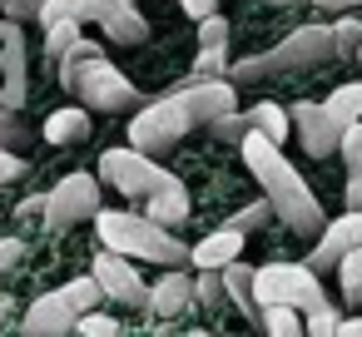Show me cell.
I'll use <instances>...</instances> for the list:
<instances>
[{"instance_id":"9a60e30c","label":"cell","mask_w":362,"mask_h":337,"mask_svg":"<svg viewBox=\"0 0 362 337\" xmlns=\"http://www.w3.org/2000/svg\"><path fill=\"white\" fill-rule=\"evenodd\" d=\"M70 327H75V307H70L60 292L35 297V302L25 307V317H21V337H65Z\"/></svg>"},{"instance_id":"4316f807","label":"cell","mask_w":362,"mask_h":337,"mask_svg":"<svg viewBox=\"0 0 362 337\" xmlns=\"http://www.w3.org/2000/svg\"><path fill=\"white\" fill-rule=\"evenodd\" d=\"M60 297H65V302L75 307V317H80V312H95V302H100L105 292H100V283H95V278H75V283H65V288H60Z\"/></svg>"},{"instance_id":"8992f818","label":"cell","mask_w":362,"mask_h":337,"mask_svg":"<svg viewBox=\"0 0 362 337\" xmlns=\"http://www.w3.org/2000/svg\"><path fill=\"white\" fill-rule=\"evenodd\" d=\"M189 129H194V124H189L184 105H179L174 95H164V100L144 105V110L129 119V149H139V154H149V159H164Z\"/></svg>"},{"instance_id":"30bf717a","label":"cell","mask_w":362,"mask_h":337,"mask_svg":"<svg viewBox=\"0 0 362 337\" xmlns=\"http://www.w3.org/2000/svg\"><path fill=\"white\" fill-rule=\"evenodd\" d=\"M95 283H100V292L105 297H115V302H129V307H149V288L139 283V273H134V258H124V253H100L95 258V273H90Z\"/></svg>"},{"instance_id":"ffe728a7","label":"cell","mask_w":362,"mask_h":337,"mask_svg":"<svg viewBox=\"0 0 362 337\" xmlns=\"http://www.w3.org/2000/svg\"><path fill=\"white\" fill-rule=\"evenodd\" d=\"M45 139H50V144H85V139H90V110H85V105L55 110V114L45 119Z\"/></svg>"},{"instance_id":"e0dca14e","label":"cell","mask_w":362,"mask_h":337,"mask_svg":"<svg viewBox=\"0 0 362 337\" xmlns=\"http://www.w3.org/2000/svg\"><path fill=\"white\" fill-rule=\"evenodd\" d=\"M144 218H154L159 228H179L189 218V189L169 174L154 194H144Z\"/></svg>"},{"instance_id":"f35d334b","label":"cell","mask_w":362,"mask_h":337,"mask_svg":"<svg viewBox=\"0 0 362 337\" xmlns=\"http://www.w3.org/2000/svg\"><path fill=\"white\" fill-rule=\"evenodd\" d=\"M317 11H332V16H342V11H362V0H313Z\"/></svg>"},{"instance_id":"44dd1931","label":"cell","mask_w":362,"mask_h":337,"mask_svg":"<svg viewBox=\"0 0 362 337\" xmlns=\"http://www.w3.org/2000/svg\"><path fill=\"white\" fill-rule=\"evenodd\" d=\"M218 278H223V297H228L243 317H253V312H258V302H253V268L233 258L228 268H218Z\"/></svg>"},{"instance_id":"2e32d148","label":"cell","mask_w":362,"mask_h":337,"mask_svg":"<svg viewBox=\"0 0 362 337\" xmlns=\"http://www.w3.org/2000/svg\"><path fill=\"white\" fill-rule=\"evenodd\" d=\"M228 70V20L214 11L199 20V55H194V75H223Z\"/></svg>"},{"instance_id":"ab89813d","label":"cell","mask_w":362,"mask_h":337,"mask_svg":"<svg viewBox=\"0 0 362 337\" xmlns=\"http://www.w3.org/2000/svg\"><path fill=\"white\" fill-rule=\"evenodd\" d=\"M347 208H362V169L347 174Z\"/></svg>"},{"instance_id":"ba28073f","label":"cell","mask_w":362,"mask_h":337,"mask_svg":"<svg viewBox=\"0 0 362 337\" xmlns=\"http://www.w3.org/2000/svg\"><path fill=\"white\" fill-rule=\"evenodd\" d=\"M45 228H75V223H85V218H95L100 213V184H95V174H70V179H60L50 194H45Z\"/></svg>"},{"instance_id":"7c38bea8","label":"cell","mask_w":362,"mask_h":337,"mask_svg":"<svg viewBox=\"0 0 362 337\" xmlns=\"http://www.w3.org/2000/svg\"><path fill=\"white\" fill-rule=\"evenodd\" d=\"M288 124H298V144L313 154V159H327V154H337V139H342V124L317 105V100H298L293 105V114H288Z\"/></svg>"},{"instance_id":"4dcf8cb0","label":"cell","mask_w":362,"mask_h":337,"mask_svg":"<svg viewBox=\"0 0 362 337\" xmlns=\"http://www.w3.org/2000/svg\"><path fill=\"white\" fill-rule=\"evenodd\" d=\"M337 322H342V312H337L332 302H322V307L303 312V337H332V332H337Z\"/></svg>"},{"instance_id":"d590c367","label":"cell","mask_w":362,"mask_h":337,"mask_svg":"<svg viewBox=\"0 0 362 337\" xmlns=\"http://www.w3.org/2000/svg\"><path fill=\"white\" fill-rule=\"evenodd\" d=\"M16 179H25V159L16 149H0V184H16Z\"/></svg>"},{"instance_id":"7402d4cb","label":"cell","mask_w":362,"mask_h":337,"mask_svg":"<svg viewBox=\"0 0 362 337\" xmlns=\"http://www.w3.org/2000/svg\"><path fill=\"white\" fill-rule=\"evenodd\" d=\"M248 124H253L258 134H268L273 144H283V139H288V110H283V105H273V100H268V105H253V110H248Z\"/></svg>"},{"instance_id":"7a4b0ae2","label":"cell","mask_w":362,"mask_h":337,"mask_svg":"<svg viewBox=\"0 0 362 337\" xmlns=\"http://www.w3.org/2000/svg\"><path fill=\"white\" fill-rule=\"evenodd\" d=\"M60 65V85H65V95H75L80 105H95L100 114H119V110H134L139 105V90H134V80H124L85 35L55 60Z\"/></svg>"},{"instance_id":"d6a6232c","label":"cell","mask_w":362,"mask_h":337,"mask_svg":"<svg viewBox=\"0 0 362 337\" xmlns=\"http://www.w3.org/2000/svg\"><path fill=\"white\" fill-rule=\"evenodd\" d=\"M268 218H273V203H268V199H258V203L238 208V213L228 218V228H238V233H253V228H263Z\"/></svg>"},{"instance_id":"ee69618b","label":"cell","mask_w":362,"mask_h":337,"mask_svg":"<svg viewBox=\"0 0 362 337\" xmlns=\"http://www.w3.org/2000/svg\"><path fill=\"white\" fill-rule=\"evenodd\" d=\"M16 25H21V20H11V16H0V40H6V35H11Z\"/></svg>"},{"instance_id":"1f68e13d","label":"cell","mask_w":362,"mask_h":337,"mask_svg":"<svg viewBox=\"0 0 362 337\" xmlns=\"http://www.w3.org/2000/svg\"><path fill=\"white\" fill-rule=\"evenodd\" d=\"M337 154H342V164H347V174H357V169H362V119H352V124H342V139H337Z\"/></svg>"},{"instance_id":"b9f144b4","label":"cell","mask_w":362,"mask_h":337,"mask_svg":"<svg viewBox=\"0 0 362 337\" xmlns=\"http://www.w3.org/2000/svg\"><path fill=\"white\" fill-rule=\"evenodd\" d=\"M332 337H362V317H342Z\"/></svg>"},{"instance_id":"4fadbf2b","label":"cell","mask_w":362,"mask_h":337,"mask_svg":"<svg viewBox=\"0 0 362 337\" xmlns=\"http://www.w3.org/2000/svg\"><path fill=\"white\" fill-rule=\"evenodd\" d=\"M25 90H30V80H25V35L16 25L0 40V110H21Z\"/></svg>"},{"instance_id":"6da1fadb","label":"cell","mask_w":362,"mask_h":337,"mask_svg":"<svg viewBox=\"0 0 362 337\" xmlns=\"http://www.w3.org/2000/svg\"><path fill=\"white\" fill-rule=\"evenodd\" d=\"M238 154H243V164L253 169V179L263 184V199L273 203V218H283L293 233H303V238H317V228L327 223L322 218V203H317V194L308 189V179L283 159V149L268 139V134H258L253 124H248V134L238 139Z\"/></svg>"},{"instance_id":"f1b7e54d","label":"cell","mask_w":362,"mask_h":337,"mask_svg":"<svg viewBox=\"0 0 362 337\" xmlns=\"http://www.w3.org/2000/svg\"><path fill=\"white\" fill-rule=\"evenodd\" d=\"M75 40H80V20H50L45 25V55L50 60H60Z\"/></svg>"},{"instance_id":"f546056e","label":"cell","mask_w":362,"mask_h":337,"mask_svg":"<svg viewBox=\"0 0 362 337\" xmlns=\"http://www.w3.org/2000/svg\"><path fill=\"white\" fill-rule=\"evenodd\" d=\"M218 144H238L243 134H248V114H238V110H228V114H218V119H209L204 124Z\"/></svg>"},{"instance_id":"74e56055","label":"cell","mask_w":362,"mask_h":337,"mask_svg":"<svg viewBox=\"0 0 362 337\" xmlns=\"http://www.w3.org/2000/svg\"><path fill=\"white\" fill-rule=\"evenodd\" d=\"M179 6H184V16H194V20H204V16H214V11H218L214 0H179Z\"/></svg>"},{"instance_id":"277c9868","label":"cell","mask_w":362,"mask_h":337,"mask_svg":"<svg viewBox=\"0 0 362 337\" xmlns=\"http://www.w3.org/2000/svg\"><path fill=\"white\" fill-rule=\"evenodd\" d=\"M337 50H332V25H298L288 40H278L273 50L263 55H243L238 65H228L223 75L233 85H248V80H263V75H293V70H317L327 65Z\"/></svg>"},{"instance_id":"8d00e7d4","label":"cell","mask_w":362,"mask_h":337,"mask_svg":"<svg viewBox=\"0 0 362 337\" xmlns=\"http://www.w3.org/2000/svg\"><path fill=\"white\" fill-rule=\"evenodd\" d=\"M21 258H25V243L21 238H0V273H11Z\"/></svg>"},{"instance_id":"52a82bcc","label":"cell","mask_w":362,"mask_h":337,"mask_svg":"<svg viewBox=\"0 0 362 337\" xmlns=\"http://www.w3.org/2000/svg\"><path fill=\"white\" fill-rule=\"evenodd\" d=\"M164 179H169V169H164L159 159L139 154V149H105V154H100V184L119 189L124 199H144V194H154Z\"/></svg>"},{"instance_id":"9c48e42d","label":"cell","mask_w":362,"mask_h":337,"mask_svg":"<svg viewBox=\"0 0 362 337\" xmlns=\"http://www.w3.org/2000/svg\"><path fill=\"white\" fill-rule=\"evenodd\" d=\"M169 95L184 105L189 124H209V119L238 110V90H233V80H223V75H194L189 85H179V90H169Z\"/></svg>"},{"instance_id":"5b68a950","label":"cell","mask_w":362,"mask_h":337,"mask_svg":"<svg viewBox=\"0 0 362 337\" xmlns=\"http://www.w3.org/2000/svg\"><path fill=\"white\" fill-rule=\"evenodd\" d=\"M253 302H258V307L283 302V307L313 312V307L327 302V292H322V283H317V273H313L308 263H263V268L253 273Z\"/></svg>"},{"instance_id":"bcb514c9","label":"cell","mask_w":362,"mask_h":337,"mask_svg":"<svg viewBox=\"0 0 362 337\" xmlns=\"http://www.w3.org/2000/svg\"><path fill=\"white\" fill-rule=\"evenodd\" d=\"M352 60H357V65H362V45H357V55H352Z\"/></svg>"},{"instance_id":"484cf974","label":"cell","mask_w":362,"mask_h":337,"mask_svg":"<svg viewBox=\"0 0 362 337\" xmlns=\"http://www.w3.org/2000/svg\"><path fill=\"white\" fill-rule=\"evenodd\" d=\"M337 283H342V302H362V248L337 258Z\"/></svg>"},{"instance_id":"e575fe53","label":"cell","mask_w":362,"mask_h":337,"mask_svg":"<svg viewBox=\"0 0 362 337\" xmlns=\"http://www.w3.org/2000/svg\"><path fill=\"white\" fill-rule=\"evenodd\" d=\"M194 297L209 302V307L223 297V278H218V268H204V278H194Z\"/></svg>"},{"instance_id":"5bb4252c","label":"cell","mask_w":362,"mask_h":337,"mask_svg":"<svg viewBox=\"0 0 362 337\" xmlns=\"http://www.w3.org/2000/svg\"><path fill=\"white\" fill-rule=\"evenodd\" d=\"M95 25L115 40V45H139L149 40L144 16L134 11V0H95Z\"/></svg>"},{"instance_id":"83f0119b","label":"cell","mask_w":362,"mask_h":337,"mask_svg":"<svg viewBox=\"0 0 362 337\" xmlns=\"http://www.w3.org/2000/svg\"><path fill=\"white\" fill-rule=\"evenodd\" d=\"M21 144H30L25 114H21V110H0V149H16V154H21Z\"/></svg>"},{"instance_id":"60d3db41","label":"cell","mask_w":362,"mask_h":337,"mask_svg":"<svg viewBox=\"0 0 362 337\" xmlns=\"http://www.w3.org/2000/svg\"><path fill=\"white\" fill-rule=\"evenodd\" d=\"M11 322H16V297L0 292V327H11Z\"/></svg>"},{"instance_id":"8fae6325","label":"cell","mask_w":362,"mask_h":337,"mask_svg":"<svg viewBox=\"0 0 362 337\" xmlns=\"http://www.w3.org/2000/svg\"><path fill=\"white\" fill-rule=\"evenodd\" d=\"M352 248H362V208H347L342 218H332V223L317 228V243H313V253H308V268H313V273H327V268H337V258L352 253Z\"/></svg>"},{"instance_id":"f6af8a7d","label":"cell","mask_w":362,"mask_h":337,"mask_svg":"<svg viewBox=\"0 0 362 337\" xmlns=\"http://www.w3.org/2000/svg\"><path fill=\"white\" fill-rule=\"evenodd\" d=\"M268 6H278V11H283V6H303V0H268Z\"/></svg>"},{"instance_id":"d4e9b609","label":"cell","mask_w":362,"mask_h":337,"mask_svg":"<svg viewBox=\"0 0 362 337\" xmlns=\"http://www.w3.org/2000/svg\"><path fill=\"white\" fill-rule=\"evenodd\" d=\"M357 45H362V20H357L352 11L332 16V50H337L342 60H352V55H357Z\"/></svg>"},{"instance_id":"cb8c5ba5","label":"cell","mask_w":362,"mask_h":337,"mask_svg":"<svg viewBox=\"0 0 362 337\" xmlns=\"http://www.w3.org/2000/svg\"><path fill=\"white\" fill-rule=\"evenodd\" d=\"M322 110H327L337 124H352V119H362V85H337V90L322 100Z\"/></svg>"},{"instance_id":"ac0fdd59","label":"cell","mask_w":362,"mask_h":337,"mask_svg":"<svg viewBox=\"0 0 362 337\" xmlns=\"http://www.w3.org/2000/svg\"><path fill=\"white\" fill-rule=\"evenodd\" d=\"M189 302H194V278H189L184 268H169V273L149 288V312H159V317H179Z\"/></svg>"},{"instance_id":"3957f363","label":"cell","mask_w":362,"mask_h":337,"mask_svg":"<svg viewBox=\"0 0 362 337\" xmlns=\"http://www.w3.org/2000/svg\"><path fill=\"white\" fill-rule=\"evenodd\" d=\"M95 228H100V243H105L110 253H124V258H134V263H164V268H184V263H189V248H184L169 228H159L154 218H144V213L100 208V213H95Z\"/></svg>"},{"instance_id":"7bdbcfd3","label":"cell","mask_w":362,"mask_h":337,"mask_svg":"<svg viewBox=\"0 0 362 337\" xmlns=\"http://www.w3.org/2000/svg\"><path fill=\"white\" fill-rule=\"evenodd\" d=\"M40 208H45V194H35V199H25V203H21V218H35Z\"/></svg>"},{"instance_id":"d6986e66","label":"cell","mask_w":362,"mask_h":337,"mask_svg":"<svg viewBox=\"0 0 362 337\" xmlns=\"http://www.w3.org/2000/svg\"><path fill=\"white\" fill-rule=\"evenodd\" d=\"M243 238H248V233H238V228H214L204 243L189 248V263H194V268H228V263L243 253Z\"/></svg>"},{"instance_id":"603a6c76","label":"cell","mask_w":362,"mask_h":337,"mask_svg":"<svg viewBox=\"0 0 362 337\" xmlns=\"http://www.w3.org/2000/svg\"><path fill=\"white\" fill-rule=\"evenodd\" d=\"M258 317H263V332L268 337H303V312L298 307L273 302V307H258Z\"/></svg>"},{"instance_id":"836d02e7","label":"cell","mask_w":362,"mask_h":337,"mask_svg":"<svg viewBox=\"0 0 362 337\" xmlns=\"http://www.w3.org/2000/svg\"><path fill=\"white\" fill-rule=\"evenodd\" d=\"M75 327H80L85 337H119V322H115V317H105V312H80V317H75Z\"/></svg>"}]
</instances>
